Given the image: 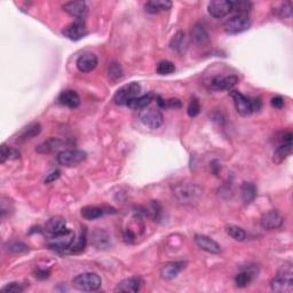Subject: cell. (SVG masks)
Instances as JSON below:
<instances>
[{
  "mask_svg": "<svg viewBox=\"0 0 293 293\" xmlns=\"http://www.w3.org/2000/svg\"><path fill=\"white\" fill-rule=\"evenodd\" d=\"M173 195L183 205H194L202 198L203 189L196 183H180L173 189Z\"/></svg>",
  "mask_w": 293,
  "mask_h": 293,
  "instance_id": "1",
  "label": "cell"
},
{
  "mask_svg": "<svg viewBox=\"0 0 293 293\" xmlns=\"http://www.w3.org/2000/svg\"><path fill=\"white\" fill-rule=\"evenodd\" d=\"M270 287L275 292H292L293 270L290 265L280 268L277 275L270 280Z\"/></svg>",
  "mask_w": 293,
  "mask_h": 293,
  "instance_id": "2",
  "label": "cell"
},
{
  "mask_svg": "<svg viewBox=\"0 0 293 293\" xmlns=\"http://www.w3.org/2000/svg\"><path fill=\"white\" fill-rule=\"evenodd\" d=\"M102 285V279L96 273H83L72 279V286L78 291H98Z\"/></svg>",
  "mask_w": 293,
  "mask_h": 293,
  "instance_id": "3",
  "label": "cell"
},
{
  "mask_svg": "<svg viewBox=\"0 0 293 293\" xmlns=\"http://www.w3.org/2000/svg\"><path fill=\"white\" fill-rule=\"evenodd\" d=\"M141 92V86L139 83H129L127 85H124L123 87L116 92L114 95V102L118 106H127V103L133 100L136 96H139Z\"/></svg>",
  "mask_w": 293,
  "mask_h": 293,
  "instance_id": "4",
  "label": "cell"
},
{
  "mask_svg": "<svg viewBox=\"0 0 293 293\" xmlns=\"http://www.w3.org/2000/svg\"><path fill=\"white\" fill-rule=\"evenodd\" d=\"M87 154L83 150L66 149L57 154L56 161L62 166H76L86 160Z\"/></svg>",
  "mask_w": 293,
  "mask_h": 293,
  "instance_id": "5",
  "label": "cell"
},
{
  "mask_svg": "<svg viewBox=\"0 0 293 293\" xmlns=\"http://www.w3.org/2000/svg\"><path fill=\"white\" fill-rule=\"evenodd\" d=\"M292 133L285 132L282 134V137L279 139V143L276 146L273 162L275 164H280L292 154Z\"/></svg>",
  "mask_w": 293,
  "mask_h": 293,
  "instance_id": "6",
  "label": "cell"
},
{
  "mask_svg": "<svg viewBox=\"0 0 293 293\" xmlns=\"http://www.w3.org/2000/svg\"><path fill=\"white\" fill-rule=\"evenodd\" d=\"M139 118L142 124L152 129L160 128L163 125V121H164L162 111L154 108L142 109L139 112Z\"/></svg>",
  "mask_w": 293,
  "mask_h": 293,
  "instance_id": "7",
  "label": "cell"
},
{
  "mask_svg": "<svg viewBox=\"0 0 293 293\" xmlns=\"http://www.w3.org/2000/svg\"><path fill=\"white\" fill-rule=\"evenodd\" d=\"M75 242V233L72 230L66 229L65 232L57 234V235H53L51 240L48 241L47 245L49 249L54 251H65L70 249V246L74 244Z\"/></svg>",
  "mask_w": 293,
  "mask_h": 293,
  "instance_id": "8",
  "label": "cell"
},
{
  "mask_svg": "<svg viewBox=\"0 0 293 293\" xmlns=\"http://www.w3.org/2000/svg\"><path fill=\"white\" fill-rule=\"evenodd\" d=\"M251 22L248 15H235L225 23L224 29L228 35H238L248 30Z\"/></svg>",
  "mask_w": 293,
  "mask_h": 293,
  "instance_id": "9",
  "label": "cell"
},
{
  "mask_svg": "<svg viewBox=\"0 0 293 293\" xmlns=\"http://www.w3.org/2000/svg\"><path fill=\"white\" fill-rule=\"evenodd\" d=\"M232 98L234 100V104H235V108L238 114L243 117L250 116L252 114V103H251V100L249 98H246L244 94H242L241 92L237 91H233L232 93Z\"/></svg>",
  "mask_w": 293,
  "mask_h": 293,
  "instance_id": "10",
  "label": "cell"
},
{
  "mask_svg": "<svg viewBox=\"0 0 293 293\" xmlns=\"http://www.w3.org/2000/svg\"><path fill=\"white\" fill-rule=\"evenodd\" d=\"M208 14L215 19H223L232 12V3L227 0H214L208 3Z\"/></svg>",
  "mask_w": 293,
  "mask_h": 293,
  "instance_id": "11",
  "label": "cell"
},
{
  "mask_svg": "<svg viewBox=\"0 0 293 293\" xmlns=\"http://www.w3.org/2000/svg\"><path fill=\"white\" fill-rule=\"evenodd\" d=\"M63 36L66 37V38L70 39V40H79L82 39L83 37L86 36V27H85V23L83 22V20H77L75 21V22L70 23L69 26H66L63 31Z\"/></svg>",
  "mask_w": 293,
  "mask_h": 293,
  "instance_id": "12",
  "label": "cell"
},
{
  "mask_svg": "<svg viewBox=\"0 0 293 293\" xmlns=\"http://www.w3.org/2000/svg\"><path fill=\"white\" fill-rule=\"evenodd\" d=\"M238 83V77L234 75L229 76H216L212 79L211 87L215 91H230L235 87Z\"/></svg>",
  "mask_w": 293,
  "mask_h": 293,
  "instance_id": "13",
  "label": "cell"
},
{
  "mask_svg": "<svg viewBox=\"0 0 293 293\" xmlns=\"http://www.w3.org/2000/svg\"><path fill=\"white\" fill-rule=\"evenodd\" d=\"M77 69L83 74L92 72L98 65V57L93 53L82 54L76 61Z\"/></svg>",
  "mask_w": 293,
  "mask_h": 293,
  "instance_id": "14",
  "label": "cell"
},
{
  "mask_svg": "<svg viewBox=\"0 0 293 293\" xmlns=\"http://www.w3.org/2000/svg\"><path fill=\"white\" fill-rule=\"evenodd\" d=\"M195 243L200 250H203L207 253L217 254L221 252V246L217 244L214 240H212L211 237H208L206 235H200V234L196 235Z\"/></svg>",
  "mask_w": 293,
  "mask_h": 293,
  "instance_id": "15",
  "label": "cell"
},
{
  "mask_svg": "<svg viewBox=\"0 0 293 293\" xmlns=\"http://www.w3.org/2000/svg\"><path fill=\"white\" fill-rule=\"evenodd\" d=\"M260 223L263 229L274 230L282 227L283 217L277 211H269L262 215Z\"/></svg>",
  "mask_w": 293,
  "mask_h": 293,
  "instance_id": "16",
  "label": "cell"
},
{
  "mask_svg": "<svg viewBox=\"0 0 293 293\" xmlns=\"http://www.w3.org/2000/svg\"><path fill=\"white\" fill-rule=\"evenodd\" d=\"M91 241L96 249L104 250L111 245L110 235L103 229H95L91 235Z\"/></svg>",
  "mask_w": 293,
  "mask_h": 293,
  "instance_id": "17",
  "label": "cell"
},
{
  "mask_svg": "<svg viewBox=\"0 0 293 293\" xmlns=\"http://www.w3.org/2000/svg\"><path fill=\"white\" fill-rule=\"evenodd\" d=\"M63 10L70 16L77 20H83L87 13V6L85 2H70L63 5Z\"/></svg>",
  "mask_w": 293,
  "mask_h": 293,
  "instance_id": "18",
  "label": "cell"
},
{
  "mask_svg": "<svg viewBox=\"0 0 293 293\" xmlns=\"http://www.w3.org/2000/svg\"><path fill=\"white\" fill-rule=\"evenodd\" d=\"M192 41L198 46H205L210 43V35L203 24L196 23L190 31Z\"/></svg>",
  "mask_w": 293,
  "mask_h": 293,
  "instance_id": "19",
  "label": "cell"
},
{
  "mask_svg": "<svg viewBox=\"0 0 293 293\" xmlns=\"http://www.w3.org/2000/svg\"><path fill=\"white\" fill-rule=\"evenodd\" d=\"M185 267H186V263L182 262V261L169 262L162 267L161 276L163 278L167 279V280L174 279L180 273H181V270Z\"/></svg>",
  "mask_w": 293,
  "mask_h": 293,
  "instance_id": "20",
  "label": "cell"
},
{
  "mask_svg": "<svg viewBox=\"0 0 293 293\" xmlns=\"http://www.w3.org/2000/svg\"><path fill=\"white\" fill-rule=\"evenodd\" d=\"M142 285V280L139 277H131L123 279L117 284L115 288L116 292H125V293H134L140 290Z\"/></svg>",
  "mask_w": 293,
  "mask_h": 293,
  "instance_id": "21",
  "label": "cell"
},
{
  "mask_svg": "<svg viewBox=\"0 0 293 293\" xmlns=\"http://www.w3.org/2000/svg\"><path fill=\"white\" fill-rule=\"evenodd\" d=\"M58 102L62 106H65L70 109H76L81 104V98H79L77 92L72 90H65L58 96Z\"/></svg>",
  "mask_w": 293,
  "mask_h": 293,
  "instance_id": "22",
  "label": "cell"
},
{
  "mask_svg": "<svg viewBox=\"0 0 293 293\" xmlns=\"http://www.w3.org/2000/svg\"><path fill=\"white\" fill-rule=\"evenodd\" d=\"M66 229H68L66 223L62 216H53L45 225V230L51 235H57L65 232Z\"/></svg>",
  "mask_w": 293,
  "mask_h": 293,
  "instance_id": "23",
  "label": "cell"
},
{
  "mask_svg": "<svg viewBox=\"0 0 293 293\" xmlns=\"http://www.w3.org/2000/svg\"><path fill=\"white\" fill-rule=\"evenodd\" d=\"M63 145H65V141L57 139V137H52V139L40 143L38 146H37L36 150H37V153H39V154H49V153L56 152V150L61 149Z\"/></svg>",
  "mask_w": 293,
  "mask_h": 293,
  "instance_id": "24",
  "label": "cell"
},
{
  "mask_svg": "<svg viewBox=\"0 0 293 293\" xmlns=\"http://www.w3.org/2000/svg\"><path fill=\"white\" fill-rule=\"evenodd\" d=\"M172 7V3L169 0H150V2L145 3L144 8L145 12L150 14H158L161 12L169 11Z\"/></svg>",
  "mask_w": 293,
  "mask_h": 293,
  "instance_id": "25",
  "label": "cell"
},
{
  "mask_svg": "<svg viewBox=\"0 0 293 293\" xmlns=\"http://www.w3.org/2000/svg\"><path fill=\"white\" fill-rule=\"evenodd\" d=\"M171 48L173 51L177 52L180 55L185 54L187 48H188V43H187V37L185 35V32L178 31L175 33V36L173 37V39L171 40Z\"/></svg>",
  "mask_w": 293,
  "mask_h": 293,
  "instance_id": "26",
  "label": "cell"
},
{
  "mask_svg": "<svg viewBox=\"0 0 293 293\" xmlns=\"http://www.w3.org/2000/svg\"><path fill=\"white\" fill-rule=\"evenodd\" d=\"M153 99H154L153 93L136 96V98H134L133 100H131V101L127 103V107L131 108L132 110H142V109L146 108L150 103H152Z\"/></svg>",
  "mask_w": 293,
  "mask_h": 293,
  "instance_id": "27",
  "label": "cell"
},
{
  "mask_svg": "<svg viewBox=\"0 0 293 293\" xmlns=\"http://www.w3.org/2000/svg\"><path fill=\"white\" fill-rule=\"evenodd\" d=\"M106 213H108V211H106V208L101 207V206H85L82 208V212L81 214L84 217V219L86 220H96L99 219V217L103 216Z\"/></svg>",
  "mask_w": 293,
  "mask_h": 293,
  "instance_id": "28",
  "label": "cell"
},
{
  "mask_svg": "<svg viewBox=\"0 0 293 293\" xmlns=\"http://www.w3.org/2000/svg\"><path fill=\"white\" fill-rule=\"evenodd\" d=\"M241 194L243 202L245 204L252 203L255 197H257V187L251 182H243L241 187Z\"/></svg>",
  "mask_w": 293,
  "mask_h": 293,
  "instance_id": "29",
  "label": "cell"
},
{
  "mask_svg": "<svg viewBox=\"0 0 293 293\" xmlns=\"http://www.w3.org/2000/svg\"><path fill=\"white\" fill-rule=\"evenodd\" d=\"M255 269H244L242 270L241 273H238L235 277V284L237 287H246L249 284L252 282V279L254 277Z\"/></svg>",
  "mask_w": 293,
  "mask_h": 293,
  "instance_id": "30",
  "label": "cell"
},
{
  "mask_svg": "<svg viewBox=\"0 0 293 293\" xmlns=\"http://www.w3.org/2000/svg\"><path fill=\"white\" fill-rule=\"evenodd\" d=\"M40 132H41V125L39 123H31L20 132L19 140L32 139V137L39 135Z\"/></svg>",
  "mask_w": 293,
  "mask_h": 293,
  "instance_id": "31",
  "label": "cell"
},
{
  "mask_svg": "<svg viewBox=\"0 0 293 293\" xmlns=\"http://www.w3.org/2000/svg\"><path fill=\"white\" fill-rule=\"evenodd\" d=\"M87 244V230L85 227H82L81 235L77 238L76 242H74V244L70 246V252L71 253H79L82 251L85 250Z\"/></svg>",
  "mask_w": 293,
  "mask_h": 293,
  "instance_id": "32",
  "label": "cell"
},
{
  "mask_svg": "<svg viewBox=\"0 0 293 293\" xmlns=\"http://www.w3.org/2000/svg\"><path fill=\"white\" fill-rule=\"evenodd\" d=\"M230 3H232V12H235L236 15H248L252 8V4L250 2H244V0Z\"/></svg>",
  "mask_w": 293,
  "mask_h": 293,
  "instance_id": "33",
  "label": "cell"
},
{
  "mask_svg": "<svg viewBox=\"0 0 293 293\" xmlns=\"http://www.w3.org/2000/svg\"><path fill=\"white\" fill-rule=\"evenodd\" d=\"M21 157V154L18 150L11 146H7L6 144L2 145V153H0V162L5 163L7 160H19Z\"/></svg>",
  "mask_w": 293,
  "mask_h": 293,
  "instance_id": "34",
  "label": "cell"
},
{
  "mask_svg": "<svg viewBox=\"0 0 293 293\" xmlns=\"http://www.w3.org/2000/svg\"><path fill=\"white\" fill-rule=\"evenodd\" d=\"M226 232H227L228 235L232 237L233 240H235L237 242H243V241H245V238H246L245 230L235 225L227 226V227H226Z\"/></svg>",
  "mask_w": 293,
  "mask_h": 293,
  "instance_id": "35",
  "label": "cell"
},
{
  "mask_svg": "<svg viewBox=\"0 0 293 293\" xmlns=\"http://www.w3.org/2000/svg\"><path fill=\"white\" fill-rule=\"evenodd\" d=\"M276 15L278 16L279 19H288L291 18L292 15V4L291 2H286L280 4V6L275 11Z\"/></svg>",
  "mask_w": 293,
  "mask_h": 293,
  "instance_id": "36",
  "label": "cell"
},
{
  "mask_svg": "<svg viewBox=\"0 0 293 293\" xmlns=\"http://www.w3.org/2000/svg\"><path fill=\"white\" fill-rule=\"evenodd\" d=\"M5 249L12 253H23L29 250V246L22 242H11L5 245Z\"/></svg>",
  "mask_w": 293,
  "mask_h": 293,
  "instance_id": "37",
  "label": "cell"
},
{
  "mask_svg": "<svg viewBox=\"0 0 293 293\" xmlns=\"http://www.w3.org/2000/svg\"><path fill=\"white\" fill-rule=\"evenodd\" d=\"M175 71V65L171 61H161L157 65V72L160 75H171Z\"/></svg>",
  "mask_w": 293,
  "mask_h": 293,
  "instance_id": "38",
  "label": "cell"
},
{
  "mask_svg": "<svg viewBox=\"0 0 293 293\" xmlns=\"http://www.w3.org/2000/svg\"><path fill=\"white\" fill-rule=\"evenodd\" d=\"M200 112V103H199V100L197 98H192L189 102V106H188L187 109V114L191 118H194V117L198 116V114Z\"/></svg>",
  "mask_w": 293,
  "mask_h": 293,
  "instance_id": "39",
  "label": "cell"
},
{
  "mask_svg": "<svg viewBox=\"0 0 293 293\" xmlns=\"http://www.w3.org/2000/svg\"><path fill=\"white\" fill-rule=\"evenodd\" d=\"M24 290H26V286H24L22 283H18V282L8 283L7 285H5L2 288V291L5 293H21Z\"/></svg>",
  "mask_w": 293,
  "mask_h": 293,
  "instance_id": "40",
  "label": "cell"
},
{
  "mask_svg": "<svg viewBox=\"0 0 293 293\" xmlns=\"http://www.w3.org/2000/svg\"><path fill=\"white\" fill-rule=\"evenodd\" d=\"M123 76V70L118 63H111L109 66V77L111 79H118Z\"/></svg>",
  "mask_w": 293,
  "mask_h": 293,
  "instance_id": "41",
  "label": "cell"
},
{
  "mask_svg": "<svg viewBox=\"0 0 293 293\" xmlns=\"http://www.w3.org/2000/svg\"><path fill=\"white\" fill-rule=\"evenodd\" d=\"M270 104L271 107H274L276 109H282L285 106V101H284L282 96H274V98L270 100Z\"/></svg>",
  "mask_w": 293,
  "mask_h": 293,
  "instance_id": "42",
  "label": "cell"
},
{
  "mask_svg": "<svg viewBox=\"0 0 293 293\" xmlns=\"http://www.w3.org/2000/svg\"><path fill=\"white\" fill-rule=\"evenodd\" d=\"M60 174L61 172L58 170H55V171H53V172L49 173L47 175V178L45 179V183H51V182H54L55 180H57L58 178H60Z\"/></svg>",
  "mask_w": 293,
  "mask_h": 293,
  "instance_id": "43",
  "label": "cell"
},
{
  "mask_svg": "<svg viewBox=\"0 0 293 293\" xmlns=\"http://www.w3.org/2000/svg\"><path fill=\"white\" fill-rule=\"evenodd\" d=\"M251 103H252V110L253 111H259L261 109V100L257 98V99H253L251 100Z\"/></svg>",
  "mask_w": 293,
  "mask_h": 293,
  "instance_id": "44",
  "label": "cell"
},
{
  "mask_svg": "<svg viewBox=\"0 0 293 293\" xmlns=\"http://www.w3.org/2000/svg\"><path fill=\"white\" fill-rule=\"evenodd\" d=\"M49 270H41V269H39V270H37V273H36V277H38V278H40V279H45V278H47V277H49Z\"/></svg>",
  "mask_w": 293,
  "mask_h": 293,
  "instance_id": "45",
  "label": "cell"
}]
</instances>
